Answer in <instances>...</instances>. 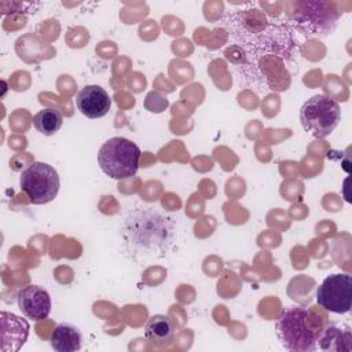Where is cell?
<instances>
[{
  "label": "cell",
  "instance_id": "6da1fadb",
  "mask_svg": "<svg viewBox=\"0 0 352 352\" xmlns=\"http://www.w3.org/2000/svg\"><path fill=\"white\" fill-rule=\"evenodd\" d=\"M276 336L283 348L292 352H311L318 344L319 330L308 323V311L304 307L285 309L275 323Z\"/></svg>",
  "mask_w": 352,
  "mask_h": 352
},
{
  "label": "cell",
  "instance_id": "7a4b0ae2",
  "mask_svg": "<svg viewBox=\"0 0 352 352\" xmlns=\"http://www.w3.org/2000/svg\"><path fill=\"white\" fill-rule=\"evenodd\" d=\"M142 151L132 140L121 136L107 139L98 153L100 169L111 179L121 180L136 175Z\"/></svg>",
  "mask_w": 352,
  "mask_h": 352
},
{
  "label": "cell",
  "instance_id": "3957f363",
  "mask_svg": "<svg viewBox=\"0 0 352 352\" xmlns=\"http://www.w3.org/2000/svg\"><path fill=\"white\" fill-rule=\"evenodd\" d=\"M340 118V104L326 95H315L309 98L300 110L302 128L318 139L329 136L337 128Z\"/></svg>",
  "mask_w": 352,
  "mask_h": 352
},
{
  "label": "cell",
  "instance_id": "277c9868",
  "mask_svg": "<svg viewBox=\"0 0 352 352\" xmlns=\"http://www.w3.org/2000/svg\"><path fill=\"white\" fill-rule=\"evenodd\" d=\"M19 187L30 204L44 205L56 198L60 187L59 175L50 164L36 161L21 173Z\"/></svg>",
  "mask_w": 352,
  "mask_h": 352
},
{
  "label": "cell",
  "instance_id": "5b68a950",
  "mask_svg": "<svg viewBox=\"0 0 352 352\" xmlns=\"http://www.w3.org/2000/svg\"><path fill=\"white\" fill-rule=\"evenodd\" d=\"M316 301L326 311L346 314L352 301V279L348 274H331L316 290Z\"/></svg>",
  "mask_w": 352,
  "mask_h": 352
},
{
  "label": "cell",
  "instance_id": "8992f818",
  "mask_svg": "<svg viewBox=\"0 0 352 352\" xmlns=\"http://www.w3.org/2000/svg\"><path fill=\"white\" fill-rule=\"evenodd\" d=\"M16 302L19 311L26 318L36 322L47 319L52 307L50 293L38 285H29L21 289L16 296Z\"/></svg>",
  "mask_w": 352,
  "mask_h": 352
},
{
  "label": "cell",
  "instance_id": "52a82bcc",
  "mask_svg": "<svg viewBox=\"0 0 352 352\" xmlns=\"http://www.w3.org/2000/svg\"><path fill=\"white\" fill-rule=\"evenodd\" d=\"M76 106L88 118H102L111 107V98L100 85H85L76 95Z\"/></svg>",
  "mask_w": 352,
  "mask_h": 352
},
{
  "label": "cell",
  "instance_id": "ba28073f",
  "mask_svg": "<svg viewBox=\"0 0 352 352\" xmlns=\"http://www.w3.org/2000/svg\"><path fill=\"white\" fill-rule=\"evenodd\" d=\"M1 351L15 352L26 341L29 334V324L25 319L18 318L14 314L1 312Z\"/></svg>",
  "mask_w": 352,
  "mask_h": 352
},
{
  "label": "cell",
  "instance_id": "9c48e42d",
  "mask_svg": "<svg viewBox=\"0 0 352 352\" xmlns=\"http://www.w3.org/2000/svg\"><path fill=\"white\" fill-rule=\"evenodd\" d=\"M318 346L327 352H348L352 349V331L345 323H329L318 334Z\"/></svg>",
  "mask_w": 352,
  "mask_h": 352
},
{
  "label": "cell",
  "instance_id": "30bf717a",
  "mask_svg": "<svg viewBox=\"0 0 352 352\" xmlns=\"http://www.w3.org/2000/svg\"><path fill=\"white\" fill-rule=\"evenodd\" d=\"M50 344L56 352H76L82 346V334L72 323H59L51 333Z\"/></svg>",
  "mask_w": 352,
  "mask_h": 352
},
{
  "label": "cell",
  "instance_id": "8fae6325",
  "mask_svg": "<svg viewBox=\"0 0 352 352\" xmlns=\"http://www.w3.org/2000/svg\"><path fill=\"white\" fill-rule=\"evenodd\" d=\"M173 323L166 315H153L144 326L146 338L155 346H165L173 338Z\"/></svg>",
  "mask_w": 352,
  "mask_h": 352
},
{
  "label": "cell",
  "instance_id": "7c38bea8",
  "mask_svg": "<svg viewBox=\"0 0 352 352\" xmlns=\"http://www.w3.org/2000/svg\"><path fill=\"white\" fill-rule=\"evenodd\" d=\"M63 125L62 113L56 109L47 107L40 110L33 117V126L43 135L51 136L56 133Z\"/></svg>",
  "mask_w": 352,
  "mask_h": 352
}]
</instances>
